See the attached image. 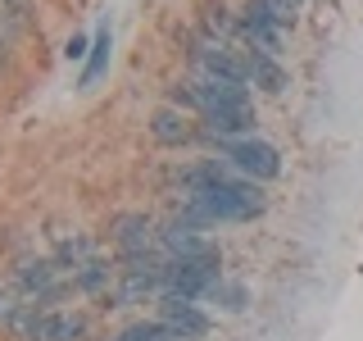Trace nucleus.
Listing matches in <instances>:
<instances>
[{
  "instance_id": "9d476101",
  "label": "nucleus",
  "mask_w": 363,
  "mask_h": 341,
  "mask_svg": "<svg viewBox=\"0 0 363 341\" xmlns=\"http://www.w3.org/2000/svg\"><path fill=\"white\" fill-rule=\"evenodd\" d=\"M68 282H73V291H82V296H100V291H109L113 282H118V269H113L105 255H96V259H82V264L68 269Z\"/></svg>"
},
{
  "instance_id": "2eb2a0df",
  "label": "nucleus",
  "mask_w": 363,
  "mask_h": 341,
  "mask_svg": "<svg viewBox=\"0 0 363 341\" xmlns=\"http://www.w3.org/2000/svg\"><path fill=\"white\" fill-rule=\"evenodd\" d=\"M113 341H182V337H173L159 318H141V323H128Z\"/></svg>"
},
{
  "instance_id": "423d86ee",
  "label": "nucleus",
  "mask_w": 363,
  "mask_h": 341,
  "mask_svg": "<svg viewBox=\"0 0 363 341\" xmlns=\"http://www.w3.org/2000/svg\"><path fill=\"white\" fill-rule=\"evenodd\" d=\"M159 323H164L173 337H182V341H204V337H209V328H213V318L204 314L196 301L164 296V301H159Z\"/></svg>"
},
{
  "instance_id": "f03ea898",
  "label": "nucleus",
  "mask_w": 363,
  "mask_h": 341,
  "mask_svg": "<svg viewBox=\"0 0 363 341\" xmlns=\"http://www.w3.org/2000/svg\"><path fill=\"white\" fill-rule=\"evenodd\" d=\"M223 159L250 182H272L281 178V151L264 136H241V141H218Z\"/></svg>"
},
{
  "instance_id": "39448f33",
  "label": "nucleus",
  "mask_w": 363,
  "mask_h": 341,
  "mask_svg": "<svg viewBox=\"0 0 363 341\" xmlns=\"http://www.w3.org/2000/svg\"><path fill=\"white\" fill-rule=\"evenodd\" d=\"M109 242L113 250H118L123 259L132 255H150V250H159V227L150 214H136V210H123L109 219Z\"/></svg>"
},
{
  "instance_id": "20e7f679",
  "label": "nucleus",
  "mask_w": 363,
  "mask_h": 341,
  "mask_svg": "<svg viewBox=\"0 0 363 341\" xmlns=\"http://www.w3.org/2000/svg\"><path fill=\"white\" fill-rule=\"evenodd\" d=\"M191 60H196L200 77H218V82H236V87L250 82V60H245V50H236L232 41L204 37V41H196Z\"/></svg>"
},
{
  "instance_id": "f3484780",
  "label": "nucleus",
  "mask_w": 363,
  "mask_h": 341,
  "mask_svg": "<svg viewBox=\"0 0 363 341\" xmlns=\"http://www.w3.org/2000/svg\"><path fill=\"white\" fill-rule=\"evenodd\" d=\"M268 5V14L281 23V28H295V18H300V5L304 0H264Z\"/></svg>"
},
{
  "instance_id": "412c9836",
  "label": "nucleus",
  "mask_w": 363,
  "mask_h": 341,
  "mask_svg": "<svg viewBox=\"0 0 363 341\" xmlns=\"http://www.w3.org/2000/svg\"><path fill=\"white\" fill-rule=\"evenodd\" d=\"M0 50H5V45H0ZM0 73H5V55H0Z\"/></svg>"
},
{
  "instance_id": "7ed1b4c3",
  "label": "nucleus",
  "mask_w": 363,
  "mask_h": 341,
  "mask_svg": "<svg viewBox=\"0 0 363 341\" xmlns=\"http://www.w3.org/2000/svg\"><path fill=\"white\" fill-rule=\"evenodd\" d=\"M223 255L209 259H168L164 269V287H159V301L164 296H182V301H204V291L223 278Z\"/></svg>"
},
{
  "instance_id": "f8f14e48",
  "label": "nucleus",
  "mask_w": 363,
  "mask_h": 341,
  "mask_svg": "<svg viewBox=\"0 0 363 341\" xmlns=\"http://www.w3.org/2000/svg\"><path fill=\"white\" fill-rule=\"evenodd\" d=\"M245 60H250V82L264 91V96H281V91L291 87V73L281 68V60L259 55V50H245Z\"/></svg>"
},
{
  "instance_id": "6ab92c4d",
  "label": "nucleus",
  "mask_w": 363,
  "mask_h": 341,
  "mask_svg": "<svg viewBox=\"0 0 363 341\" xmlns=\"http://www.w3.org/2000/svg\"><path fill=\"white\" fill-rule=\"evenodd\" d=\"M18 291H9V287H0V323H9L14 318V310H18Z\"/></svg>"
},
{
  "instance_id": "1a4fd4ad",
  "label": "nucleus",
  "mask_w": 363,
  "mask_h": 341,
  "mask_svg": "<svg viewBox=\"0 0 363 341\" xmlns=\"http://www.w3.org/2000/svg\"><path fill=\"white\" fill-rule=\"evenodd\" d=\"M32 341H86V318L82 314H64V310H45L41 305Z\"/></svg>"
},
{
  "instance_id": "0eeeda50",
  "label": "nucleus",
  "mask_w": 363,
  "mask_h": 341,
  "mask_svg": "<svg viewBox=\"0 0 363 341\" xmlns=\"http://www.w3.org/2000/svg\"><path fill=\"white\" fill-rule=\"evenodd\" d=\"M159 250H164L168 259H209V255H223V250L213 246L200 227H191V223H182V219L159 227Z\"/></svg>"
},
{
  "instance_id": "aec40b11",
  "label": "nucleus",
  "mask_w": 363,
  "mask_h": 341,
  "mask_svg": "<svg viewBox=\"0 0 363 341\" xmlns=\"http://www.w3.org/2000/svg\"><path fill=\"white\" fill-rule=\"evenodd\" d=\"M0 5H18V9H23V0H0Z\"/></svg>"
},
{
  "instance_id": "9b49d317",
  "label": "nucleus",
  "mask_w": 363,
  "mask_h": 341,
  "mask_svg": "<svg viewBox=\"0 0 363 341\" xmlns=\"http://www.w3.org/2000/svg\"><path fill=\"white\" fill-rule=\"evenodd\" d=\"M150 136L159 146H168V151H173V146H186L191 136H196V128H191V119L182 109H173V105H159L155 114H150Z\"/></svg>"
},
{
  "instance_id": "a211bd4d",
  "label": "nucleus",
  "mask_w": 363,
  "mask_h": 341,
  "mask_svg": "<svg viewBox=\"0 0 363 341\" xmlns=\"http://www.w3.org/2000/svg\"><path fill=\"white\" fill-rule=\"evenodd\" d=\"M86 55H91V37H86V32H73V37H68V45H64V60H68V64H77V60L86 64Z\"/></svg>"
},
{
  "instance_id": "6e6552de",
  "label": "nucleus",
  "mask_w": 363,
  "mask_h": 341,
  "mask_svg": "<svg viewBox=\"0 0 363 341\" xmlns=\"http://www.w3.org/2000/svg\"><path fill=\"white\" fill-rule=\"evenodd\" d=\"M236 178V168L227 164V159H196V164H186L177 173V182H182V191H213V187H223V182H232Z\"/></svg>"
},
{
  "instance_id": "4468645a",
  "label": "nucleus",
  "mask_w": 363,
  "mask_h": 341,
  "mask_svg": "<svg viewBox=\"0 0 363 341\" xmlns=\"http://www.w3.org/2000/svg\"><path fill=\"white\" fill-rule=\"evenodd\" d=\"M204 301H213L227 314H241V310H250V287L245 282H232V278H218L209 291H204Z\"/></svg>"
},
{
  "instance_id": "f257e3e1",
  "label": "nucleus",
  "mask_w": 363,
  "mask_h": 341,
  "mask_svg": "<svg viewBox=\"0 0 363 341\" xmlns=\"http://www.w3.org/2000/svg\"><path fill=\"white\" fill-rule=\"evenodd\" d=\"M264 210H268L264 182H250V178L236 173L232 182H223V187H213V191H191V196H182L177 219L204 232V227H218V223H250Z\"/></svg>"
},
{
  "instance_id": "dca6fc26",
  "label": "nucleus",
  "mask_w": 363,
  "mask_h": 341,
  "mask_svg": "<svg viewBox=\"0 0 363 341\" xmlns=\"http://www.w3.org/2000/svg\"><path fill=\"white\" fill-rule=\"evenodd\" d=\"M23 32V9L18 5H0V45H9Z\"/></svg>"
},
{
  "instance_id": "ddd939ff",
  "label": "nucleus",
  "mask_w": 363,
  "mask_h": 341,
  "mask_svg": "<svg viewBox=\"0 0 363 341\" xmlns=\"http://www.w3.org/2000/svg\"><path fill=\"white\" fill-rule=\"evenodd\" d=\"M109 50H113V32H109V23H100L96 37H91V55H86V64H82V77H77V87H82V91H91L100 77H105Z\"/></svg>"
}]
</instances>
